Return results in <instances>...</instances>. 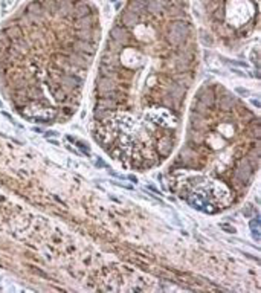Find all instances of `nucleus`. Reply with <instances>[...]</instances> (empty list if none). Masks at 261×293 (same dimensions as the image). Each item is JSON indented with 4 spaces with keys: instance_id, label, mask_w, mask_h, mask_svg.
<instances>
[{
    "instance_id": "nucleus-1",
    "label": "nucleus",
    "mask_w": 261,
    "mask_h": 293,
    "mask_svg": "<svg viewBox=\"0 0 261 293\" xmlns=\"http://www.w3.org/2000/svg\"><path fill=\"white\" fill-rule=\"evenodd\" d=\"M189 32V26L186 22H180V20H176L170 25L168 28V34H167V38L170 44L173 46H180L182 43H185L186 40V35Z\"/></svg>"
},
{
    "instance_id": "nucleus-2",
    "label": "nucleus",
    "mask_w": 261,
    "mask_h": 293,
    "mask_svg": "<svg viewBox=\"0 0 261 293\" xmlns=\"http://www.w3.org/2000/svg\"><path fill=\"white\" fill-rule=\"evenodd\" d=\"M67 58H69V63H70V64H73L75 67L83 69V70H86L87 67L90 66V63H92V61H90L92 57L84 55V53H80V52H75V50L67 52Z\"/></svg>"
},
{
    "instance_id": "nucleus-3",
    "label": "nucleus",
    "mask_w": 261,
    "mask_h": 293,
    "mask_svg": "<svg viewBox=\"0 0 261 293\" xmlns=\"http://www.w3.org/2000/svg\"><path fill=\"white\" fill-rule=\"evenodd\" d=\"M70 50H75V52H80V53H84V55H89L92 57L95 53V44L90 42H84V40H73V42L67 43L66 44Z\"/></svg>"
},
{
    "instance_id": "nucleus-4",
    "label": "nucleus",
    "mask_w": 261,
    "mask_h": 293,
    "mask_svg": "<svg viewBox=\"0 0 261 293\" xmlns=\"http://www.w3.org/2000/svg\"><path fill=\"white\" fill-rule=\"evenodd\" d=\"M96 89L98 92L104 96L107 93H112L115 90H118L116 83L113 81V78H107V77H98L96 78Z\"/></svg>"
},
{
    "instance_id": "nucleus-5",
    "label": "nucleus",
    "mask_w": 261,
    "mask_h": 293,
    "mask_svg": "<svg viewBox=\"0 0 261 293\" xmlns=\"http://www.w3.org/2000/svg\"><path fill=\"white\" fill-rule=\"evenodd\" d=\"M171 148H173V139L168 137V136H162L159 139V142H157V147H156L157 154L160 157H167L171 153Z\"/></svg>"
},
{
    "instance_id": "nucleus-6",
    "label": "nucleus",
    "mask_w": 261,
    "mask_h": 293,
    "mask_svg": "<svg viewBox=\"0 0 261 293\" xmlns=\"http://www.w3.org/2000/svg\"><path fill=\"white\" fill-rule=\"evenodd\" d=\"M75 37H77L78 40H84V42H90V43L95 44L96 38H98V31H93L92 28H87V29H77Z\"/></svg>"
},
{
    "instance_id": "nucleus-7",
    "label": "nucleus",
    "mask_w": 261,
    "mask_h": 293,
    "mask_svg": "<svg viewBox=\"0 0 261 293\" xmlns=\"http://www.w3.org/2000/svg\"><path fill=\"white\" fill-rule=\"evenodd\" d=\"M89 14H90V6H89L87 3L80 2V3H77V5L72 8L69 17H72V18H80V17H84V15H89Z\"/></svg>"
},
{
    "instance_id": "nucleus-8",
    "label": "nucleus",
    "mask_w": 261,
    "mask_h": 293,
    "mask_svg": "<svg viewBox=\"0 0 261 293\" xmlns=\"http://www.w3.org/2000/svg\"><path fill=\"white\" fill-rule=\"evenodd\" d=\"M101 60H102L101 64H104V66H109V67H118V66H119V57H118V53H113V52L105 50V52L102 53V58H101Z\"/></svg>"
},
{
    "instance_id": "nucleus-9",
    "label": "nucleus",
    "mask_w": 261,
    "mask_h": 293,
    "mask_svg": "<svg viewBox=\"0 0 261 293\" xmlns=\"http://www.w3.org/2000/svg\"><path fill=\"white\" fill-rule=\"evenodd\" d=\"M110 38L124 44V43H127V40H129V34H127L125 29H122L121 26H115V28L110 29Z\"/></svg>"
},
{
    "instance_id": "nucleus-10",
    "label": "nucleus",
    "mask_w": 261,
    "mask_h": 293,
    "mask_svg": "<svg viewBox=\"0 0 261 293\" xmlns=\"http://www.w3.org/2000/svg\"><path fill=\"white\" fill-rule=\"evenodd\" d=\"M93 23H95V17H92V15L89 14V15H84V17L77 18L75 26H77L78 29H87V28H92Z\"/></svg>"
},
{
    "instance_id": "nucleus-11",
    "label": "nucleus",
    "mask_w": 261,
    "mask_h": 293,
    "mask_svg": "<svg viewBox=\"0 0 261 293\" xmlns=\"http://www.w3.org/2000/svg\"><path fill=\"white\" fill-rule=\"evenodd\" d=\"M121 18H122L124 25H127V26H136V25L139 23V15H137V14H134V12H131V11L124 12Z\"/></svg>"
},
{
    "instance_id": "nucleus-12",
    "label": "nucleus",
    "mask_w": 261,
    "mask_h": 293,
    "mask_svg": "<svg viewBox=\"0 0 261 293\" xmlns=\"http://www.w3.org/2000/svg\"><path fill=\"white\" fill-rule=\"evenodd\" d=\"M145 9L151 14H159V12H162V3L157 0H148L145 5Z\"/></svg>"
},
{
    "instance_id": "nucleus-13",
    "label": "nucleus",
    "mask_w": 261,
    "mask_h": 293,
    "mask_svg": "<svg viewBox=\"0 0 261 293\" xmlns=\"http://www.w3.org/2000/svg\"><path fill=\"white\" fill-rule=\"evenodd\" d=\"M110 116H112V110L101 109V107H96V109H95V119H96V121H107Z\"/></svg>"
},
{
    "instance_id": "nucleus-14",
    "label": "nucleus",
    "mask_w": 261,
    "mask_h": 293,
    "mask_svg": "<svg viewBox=\"0 0 261 293\" xmlns=\"http://www.w3.org/2000/svg\"><path fill=\"white\" fill-rule=\"evenodd\" d=\"M105 49L109 50V52H113V53H119L121 52V49H122V43L116 42V40H112V38H109L107 40V43H105Z\"/></svg>"
},
{
    "instance_id": "nucleus-15",
    "label": "nucleus",
    "mask_w": 261,
    "mask_h": 293,
    "mask_svg": "<svg viewBox=\"0 0 261 293\" xmlns=\"http://www.w3.org/2000/svg\"><path fill=\"white\" fill-rule=\"evenodd\" d=\"M129 11L134 12V14H142L145 11V3H140V2H136V0H131L129 3Z\"/></svg>"
},
{
    "instance_id": "nucleus-16",
    "label": "nucleus",
    "mask_w": 261,
    "mask_h": 293,
    "mask_svg": "<svg viewBox=\"0 0 261 293\" xmlns=\"http://www.w3.org/2000/svg\"><path fill=\"white\" fill-rule=\"evenodd\" d=\"M234 104H235V99L231 98V96H226V98H221V99H220V107H221L223 110H231V109L234 107Z\"/></svg>"
},
{
    "instance_id": "nucleus-17",
    "label": "nucleus",
    "mask_w": 261,
    "mask_h": 293,
    "mask_svg": "<svg viewBox=\"0 0 261 293\" xmlns=\"http://www.w3.org/2000/svg\"><path fill=\"white\" fill-rule=\"evenodd\" d=\"M6 34H8L11 38H20V37H22V31H20V28H17V26L8 28V29H6Z\"/></svg>"
},
{
    "instance_id": "nucleus-18",
    "label": "nucleus",
    "mask_w": 261,
    "mask_h": 293,
    "mask_svg": "<svg viewBox=\"0 0 261 293\" xmlns=\"http://www.w3.org/2000/svg\"><path fill=\"white\" fill-rule=\"evenodd\" d=\"M69 139H70V141H73V142H75V145H77V147H78V148H80L84 154H86V156H90V150L86 147V144H84V142H81V141H78V139H72V137H69Z\"/></svg>"
},
{
    "instance_id": "nucleus-19",
    "label": "nucleus",
    "mask_w": 261,
    "mask_h": 293,
    "mask_svg": "<svg viewBox=\"0 0 261 293\" xmlns=\"http://www.w3.org/2000/svg\"><path fill=\"white\" fill-rule=\"evenodd\" d=\"M199 35H200V42L203 43V44H206V46H211V44H212V38L208 35L206 31H200Z\"/></svg>"
},
{
    "instance_id": "nucleus-20",
    "label": "nucleus",
    "mask_w": 261,
    "mask_h": 293,
    "mask_svg": "<svg viewBox=\"0 0 261 293\" xmlns=\"http://www.w3.org/2000/svg\"><path fill=\"white\" fill-rule=\"evenodd\" d=\"M61 112H63V115H64V118L67 119V118H70V116L73 115V112H75V110H73V109H72L70 105H64V107L61 109Z\"/></svg>"
},
{
    "instance_id": "nucleus-21",
    "label": "nucleus",
    "mask_w": 261,
    "mask_h": 293,
    "mask_svg": "<svg viewBox=\"0 0 261 293\" xmlns=\"http://www.w3.org/2000/svg\"><path fill=\"white\" fill-rule=\"evenodd\" d=\"M220 228H221L223 231H226V232H229V234H234V232H235V228H232L231 224H226V223H224V224L221 223V224H220Z\"/></svg>"
},
{
    "instance_id": "nucleus-22",
    "label": "nucleus",
    "mask_w": 261,
    "mask_h": 293,
    "mask_svg": "<svg viewBox=\"0 0 261 293\" xmlns=\"http://www.w3.org/2000/svg\"><path fill=\"white\" fill-rule=\"evenodd\" d=\"M251 58H252V63H254V64L258 67V52H257V50H254V52H252Z\"/></svg>"
},
{
    "instance_id": "nucleus-23",
    "label": "nucleus",
    "mask_w": 261,
    "mask_h": 293,
    "mask_svg": "<svg viewBox=\"0 0 261 293\" xmlns=\"http://www.w3.org/2000/svg\"><path fill=\"white\" fill-rule=\"evenodd\" d=\"M244 215H246V217H247V218H249V217H251V215H252V206H251V205H249V206H246V208H244Z\"/></svg>"
},
{
    "instance_id": "nucleus-24",
    "label": "nucleus",
    "mask_w": 261,
    "mask_h": 293,
    "mask_svg": "<svg viewBox=\"0 0 261 293\" xmlns=\"http://www.w3.org/2000/svg\"><path fill=\"white\" fill-rule=\"evenodd\" d=\"M237 93H240V95H247L249 92H247L246 89H243V87H238V89H237Z\"/></svg>"
},
{
    "instance_id": "nucleus-25",
    "label": "nucleus",
    "mask_w": 261,
    "mask_h": 293,
    "mask_svg": "<svg viewBox=\"0 0 261 293\" xmlns=\"http://www.w3.org/2000/svg\"><path fill=\"white\" fill-rule=\"evenodd\" d=\"M96 167H102V168H107V164H105V162H102V160H98V162H96Z\"/></svg>"
},
{
    "instance_id": "nucleus-26",
    "label": "nucleus",
    "mask_w": 261,
    "mask_h": 293,
    "mask_svg": "<svg viewBox=\"0 0 261 293\" xmlns=\"http://www.w3.org/2000/svg\"><path fill=\"white\" fill-rule=\"evenodd\" d=\"M234 64H237V66H241V67H246V66H247V63H243V61H234Z\"/></svg>"
},
{
    "instance_id": "nucleus-27",
    "label": "nucleus",
    "mask_w": 261,
    "mask_h": 293,
    "mask_svg": "<svg viewBox=\"0 0 261 293\" xmlns=\"http://www.w3.org/2000/svg\"><path fill=\"white\" fill-rule=\"evenodd\" d=\"M57 134H58L57 131H47V133H46V137H50V136H57Z\"/></svg>"
},
{
    "instance_id": "nucleus-28",
    "label": "nucleus",
    "mask_w": 261,
    "mask_h": 293,
    "mask_svg": "<svg viewBox=\"0 0 261 293\" xmlns=\"http://www.w3.org/2000/svg\"><path fill=\"white\" fill-rule=\"evenodd\" d=\"M251 102H252V104H254V105H255V107H258V109H260V102H258V101H257V99H252V101H251Z\"/></svg>"
},
{
    "instance_id": "nucleus-29",
    "label": "nucleus",
    "mask_w": 261,
    "mask_h": 293,
    "mask_svg": "<svg viewBox=\"0 0 261 293\" xmlns=\"http://www.w3.org/2000/svg\"><path fill=\"white\" fill-rule=\"evenodd\" d=\"M136 2H140V3H145V2H148V0H136Z\"/></svg>"
},
{
    "instance_id": "nucleus-30",
    "label": "nucleus",
    "mask_w": 261,
    "mask_h": 293,
    "mask_svg": "<svg viewBox=\"0 0 261 293\" xmlns=\"http://www.w3.org/2000/svg\"><path fill=\"white\" fill-rule=\"evenodd\" d=\"M110 2H116V0H110Z\"/></svg>"
}]
</instances>
